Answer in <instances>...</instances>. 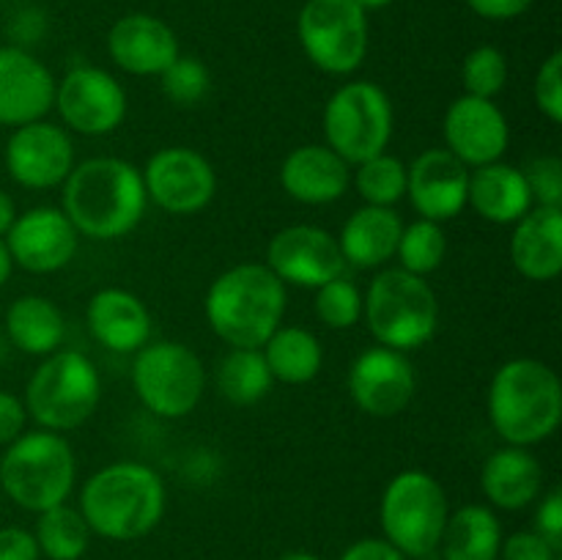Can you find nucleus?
<instances>
[{
  "instance_id": "1",
  "label": "nucleus",
  "mask_w": 562,
  "mask_h": 560,
  "mask_svg": "<svg viewBox=\"0 0 562 560\" xmlns=\"http://www.w3.org/2000/svg\"><path fill=\"white\" fill-rule=\"evenodd\" d=\"M64 190V214L77 234L97 242L130 236L146 214L148 198L140 168L121 157H91L71 168Z\"/></svg>"
},
{
  "instance_id": "2",
  "label": "nucleus",
  "mask_w": 562,
  "mask_h": 560,
  "mask_svg": "<svg viewBox=\"0 0 562 560\" xmlns=\"http://www.w3.org/2000/svg\"><path fill=\"white\" fill-rule=\"evenodd\" d=\"M289 291L267 264H236L212 280L203 313L223 344L231 349H261L283 324Z\"/></svg>"
},
{
  "instance_id": "3",
  "label": "nucleus",
  "mask_w": 562,
  "mask_h": 560,
  "mask_svg": "<svg viewBox=\"0 0 562 560\" xmlns=\"http://www.w3.org/2000/svg\"><path fill=\"white\" fill-rule=\"evenodd\" d=\"M165 481L143 461H113L93 472L80 492V514L108 541H137L162 522Z\"/></svg>"
},
{
  "instance_id": "4",
  "label": "nucleus",
  "mask_w": 562,
  "mask_h": 560,
  "mask_svg": "<svg viewBox=\"0 0 562 560\" xmlns=\"http://www.w3.org/2000/svg\"><path fill=\"white\" fill-rule=\"evenodd\" d=\"M488 421L505 445L547 443L562 423V382L536 357H514L494 371L486 399Z\"/></svg>"
},
{
  "instance_id": "5",
  "label": "nucleus",
  "mask_w": 562,
  "mask_h": 560,
  "mask_svg": "<svg viewBox=\"0 0 562 560\" xmlns=\"http://www.w3.org/2000/svg\"><path fill=\"white\" fill-rule=\"evenodd\" d=\"M77 481V456L64 434L22 432L0 456V489L20 508L42 514L66 503Z\"/></svg>"
},
{
  "instance_id": "6",
  "label": "nucleus",
  "mask_w": 562,
  "mask_h": 560,
  "mask_svg": "<svg viewBox=\"0 0 562 560\" xmlns=\"http://www.w3.org/2000/svg\"><path fill=\"white\" fill-rule=\"evenodd\" d=\"M362 316L379 346L423 349L437 335L439 300L426 278L406 269H382L362 296Z\"/></svg>"
},
{
  "instance_id": "7",
  "label": "nucleus",
  "mask_w": 562,
  "mask_h": 560,
  "mask_svg": "<svg viewBox=\"0 0 562 560\" xmlns=\"http://www.w3.org/2000/svg\"><path fill=\"white\" fill-rule=\"evenodd\" d=\"M27 417L38 428L66 434L86 426L102 401V377L88 355L58 349L42 357L25 384Z\"/></svg>"
},
{
  "instance_id": "8",
  "label": "nucleus",
  "mask_w": 562,
  "mask_h": 560,
  "mask_svg": "<svg viewBox=\"0 0 562 560\" xmlns=\"http://www.w3.org/2000/svg\"><path fill=\"white\" fill-rule=\"evenodd\" d=\"M450 503L442 483L426 470H404L382 492L379 525L406 558H426L439 547Z\"/></svg>"
},
{
  "instance_id": "9",
  "label": "nucleus",
  "mask_w": 562,
  "mask_h": 560,
  "mask_svg": "<svg viewBox=\"0 0 562 560\" xmlns=\"http://www.w3.org/2000/svg\"><path fill=\"white\" fill-rule=\"evenodd\" d=\"M322 126L327 146L349 165H360L387 152L395 130L393 102L379 82H344L324 104Z\"/></svg>"
},
{
  "instance_id": "10",
  "label": "nucleus",
  "mask_w": 562,
  "mask_h": 560,
  "mask_svg": "<svg viewBox=\"0 0 562 560\" xmlns=\"http://www.w3.org/2000/svg\"><path fill=\"white\" fill-rule=\"evenodd\" d=\"M132 388L151 415L181 421L201 404L206 366L181 340H148L132 360Z\"/></svg>"
},
{
  "instance_id": "11",
  "label": "nucleus",
  "mask_w": 562,
  "mask_h": 560,
  "mask_svg": "<svg viewBox=\"0 0 562 560\" xmlns=\"http://www.w3.org/2000/svg\"><path fill=\"white\" fill-rule=\"evenodd\" d=\"M296 36L307 60L324 75H355L368 55V14L355 0H307Z\"/></svg>"
},
{
  "instance_id": "12",
  "label": "nucleus",
  "mask_w": 562,
  "mask_h": 560,
  "mask_svg": "<svg viewBox=\"0 0 562 560\" xmlns=\"http://www.w3.org/2000/svg\"><path fill=\"white\" fill-rule=\"evenodd\" d=\"M140 173L148 201L173 217L203 212L217 195V170L190 146L159 148Z\"/></svg>"
},
{
  "instance_id": "13",
  "label": "nucleus",
  "mask_w": 562,
  "mask_h": 560,
  "mask_svg": "<svg viewBox=\"0 0 562 560\" xmlns=\"http://www.w3.org/2000/svg\"><path fill=\"white\" fill-rule=\"evenodd\" d=\"M55 110L66 130L86 137H102L126 119V91L102 66H75L55 86Z\"/></svg>"
},
{
  "instance_id": "14",
  "label": "nucleus",
  "mask_w": 562,
  "mask_h": 560,
  "mask_svg": "<svg viewBox=\"0 0 562 560\" xmlns=\"http://www.w3.org/2000/svg\"><path fill=\"white\" fill-rule=\"evenodd\" d=\"M75 165V143L69 132L53 121L16 126L5 141V170L11 181L25 190H55Z\"/></svg>"
},
{
  "instance_id": "15",
  "label": "nucleus",
  "mask_w": 562,
  "mask_h": 560,
  "mask_svg": "<svg viewBox=\"0 0 562 560\" xmlns=\"http://www.w3.org/2000/svg\"><path fill=\"white\" fill-rule=\"evenodd\" d=\"M267 264L285 285L313 289L340 278L346 269L338 236L318 225H289L267 245Z\"/></svg>"
},
{
  "instance_id": "16",
  "label": "nucleus",
  "mask_w": 562,
  "mask_h": 560,
  "mask_svg": "<svg viewBox=\"0 0 562 560\" xmlns=\"http://www.w3.org/2000/svg\"><path fill=\"white\" fill-rule=\"evenodd\" d=\"M415 368L404 351L373 346L360 351L349 368V395L368 417L401 415L415 399Z\"/></svg>"
},
{
  "instance_id": "17",
  "label": "nucleus",
  "mask_w": 562,
  "mask_h": 560,
  "mask_svg": "<svg viewBox=\"0 0 562 560\" xmlns=\"http://www.w3.org/2000/svg\"><path fill=\"white\" fill-rule=\"evenodd\" d=\"M445 148L467 168L499 163L510 146V124L494 99L461 93L442 119Z\"/></svg>"
},
{
  "instance_id": "18",
  "label": "nucleus",
  "mask_w": 562,
  "mask_h": 560,
  "mask_svg": "<svg viewBox=\"0 0 562 560\" xmlns=\"http://www.w3.org/2000/svg\"><path fill=\"white\" fill-rule=\"evenodd\" d=\"M14 267L31 275H53L69 267L80 247V234L64 209L33 206L16 214L14 225L3 236Z\"/></svg>"
},
{
  "instance_id": "19",
  "label": "nucleus",
  "mask_w": 562,
  "mask_h": 560,
  "mask_svg": "<svg viewBox=\"0 0 562 560\" xmlns=\"http://www.w3.org/2000/svg\"><path fill=\"white\" fill-rule=\"evenodd\" d=\"M470 168L448 148H426L406 165V195L423 220L448 223L467 209Z\"/></svg>"
},
{
  "instance_id": "20",
  "label": "nucleus",
  "mask_w": 562,
  "mask_h": 560,
  "mask_svg": "<svg viewBox=\"0 0 562 560\" xmlns=\"http://www.w3.org/2000/svg\"><path fill=\"white\" fill-rule=\"evenodd\" d=\"M55 77L27 49L0 47V126H25L42 121L55 104Z\"/></svg>"
},
{
  "instance_id": "21",
  "label": "nucleus",
  "mask_w": 562,
  "mask_h": 560,
  "mask_svg": "<svg viewBox=\"0 0 562 560\" xmlns=\"http://www.w3.org/2000/svg\"><path fill=\"white\" fill-rule=\"evenodd\" d=\"M108 53L121 71L159 77L181 55L173 27L154 14H126L108 33Z\"/></svg>"
},
{
  "instance_id": "22",
  "label": "nucleus",
  "mask_w": 562,
  "mask_h": 560,
  "mask_svg": "<svg viewBox=\"0 0 562 560\" xmlns=\"http://www.w3.org/2000/svg\"><path fill=\"white\" fill-rule=\"evenodd\" d=\"M351 184V165L327 143H305L280 165V187L305 206H327L344 198Z\"/></svg>"
},
{
  "instance_id": "23",
  "label": "nucleus",
  "mask_w": 562,
  "mask_h": 560,
  "mask_svg": "<svg viewBox=\"0 0 562 560\" xmlns=\"http://www.w3.org/2000/svg\"><path fill=\"white\" fill-rule=\"evenodd\" d=\"M88 329L93 340L115 355H135L151 340V313L132 291L108 285L88 300Z\"/></svg>"
},
{
  "instance_id": "24",
  "label": "nucleus",
  "mask_w": 562,
  "mask_h": 560,
  "mask_svg": "<svg viewBox=\"0 0 562 560\" xmlns=\"http://www.w3.org/2000/svg\"><path fill=\"white\" fill-rule=\"evenodd\" d=\"M516 272L536 283H549L562 272V209L532 206L514 223L508 242Z\"/></svg>"
},
{
  "instance_id": "25",
  "label": "nucleus",
  "mask_w": 562,
  "mask_h": 560,
  "mask_svg": "<svg viewBox=\"0 0 562 560\" xmlns=\"http://www.w3.org/2000/svg\"><path fill=\"white\" fill-rule=\"evenodd\" d=\"M481 489L492 508L521 511L543 492V464L530 448L503 445L481 470Z\"/></svg>"
},
{
  "instance_id": "26",
  "label": "nucleus",
  "mask_w": 562,
  "mask_h": 560,
  "mask_svg": "<svg viewBox=\"0 0 562 560\" xmlns=\"http://www.w3.org/2000/svg\"><path fill=\"white\" fill-rule=\"evenodd\" d=\"M467 206L494 225H514L525 217L532 203L530 187H527L521 168L508 163H488L470 170V187H467Z\"/></svg>"
},
{
  "instance_id": "27",
  "label": "nucleus",
  "mask_w": 562,
  "mask_h": 560,
  "mask_svg": "<svg viewBox=\"0 0 562 560\" xmlns=\"http://www.w3.org/2000/svg\"><path fill=\"white\" fill-rule=\"evenodd\" d=\"M404 220L393 206H360L349 214L338 236L344 261L357 269H382L395 258Z\"/></svg>"
},
{
  "instance_id": "28",
  "label": "nucleus",
  "mask_w": 562,
  "mask_h": 560,
  "mask_svg": "<svg viewBox=\"0 0 562 560\" xmlns=\"http://www.w3.org/2000/svg\"><path fill=\"white\" fill-rule=\"evenodd\" d=\"M5 335L31 357H47L66 338V318L53 300L42 294H22L5 311Z\"/></svg>"
},
{
  "instance_id": "29",
  "label": "nucleus",
  "mask_w": 562,
  "mask_h": 560,
  "mask_svg": "<svg viewBox=\"0 0 562 560\" xmlns=\"http://www.w3.org/2000/svg\"><path fill=\"white\" fill-rule=\"evenodd\" d=\"M439 547L442 560H497L503 525L488 505H461L448 516Z\"/></svg>"
},
{
  "instance_id": "30",
  "label": "nucleus",
  "mask_w": 562,
  "mask_h": 560,
  "mask_svg": "<svg viewBox=\"0 0 562 560\" xmlns=\"http://www.w3.org/2000/svg\"><path fill=\"white\" fill-rule=\"evenodd\" d=\"M261 355L272 371L274 382L283 384H307L322 373L324 349L322 340L305 327H283L280 324L267 344L261 346Z\"/></svg>"
},
{
  "instance_id": "31",
  "label": "nucleus",
  "mask_w": 562,
  "mask_h": 560,
  "mask_svg": "<svg viewBox=\"0 0 562 560\" xmlns=\"http://www.w3.org/2000/svg\"><path fill=\"white\" fill-rule=\"evenodd\" d=\"M220 395L234 406H252L267 399L274 379L261 349H228L214 373Z\"/></svg>"
},
{
  "instance_id": "32",
  "label": "nucleus",
  "mask_w": 562,
  "mask_h": 560,
  "mask_svg": "<svg viewBox=\"0 0 562 560\" xmlns=\"http://www.w3.org/2000/svg\"><path fill=\"white\" fill-rule=\"evenodd\" d=\"M38 552L49 560H80L91 544V527L82 519L80 508L60 503L38 514L36 522Z\"/></svg>"
},
{
  "instance_id": "33",
  "label": "nucleus",
  "mask_w": 562,
  "mask_h": 560,
  "mask_svg": "<svg viewBox=\"0 0 562 560\" xmlns=\"http://www.w3.org/2000/svg\"><path fill=\"white\" fill-rule=\"evenodd\" d=\"M351 184L368 206H395L406 198V163L390 152H382L355 165Z\"/></svg>"
},
{
  "instance_id": "34",
  "label": "nucleus",
  "mask_w": 562,
  "mask_h": 560,
  "mask_svg": "<svg viewBox=\"0 0 562 560\" xmlns=\"http://www.w3.org/2000/svg\"><path fill=\"white\" fill-rule=\"evenodd\" d=\"M445 256H448V234H445L442 223L417 217L415 223L404 225L398 247H395V258H398L401 269L428 278V275L442 267Z\"/></svg>"
},
{
  "instance_id": "35",
  "label": "nucleus",
  "mask_w": 562,
  "mask_h": 560,
  "mask_svg": "<svg viewBox=\"0 0 562 560\" xmlns=\"http://www.w3.org/2000/svg\"><path fill=\"white\" fill-rule=\"evenodd\" d=\"M461 82L464 93L481 99H497L508 86V58L494 44H481L470 49L461 64Z\"/></svg>"
},
{
  "instance_id": "36",
  "label": "nucleus",
  "mask_w": 562,
  "mask_h": 560,
  "mask_svg": "<svg viewBox=\"0 0 562 560\" xmlns=\"http://www.w3.org/2000/svg\"><path fill=\"white\" fill-rule=\"evenodd\" d=\"M159 88L176 108H198L212 91V71L195 55H179L159 75Z\"/></svg>"
},
{
  "instance_id": "37",
  "label": "nucleus",
  "mask_w": 562,
  "mask_h": 560,
  "mask_svg": "<svg viewBox=\"0 0 562 560\" xmlns=\"http://www.w3.org/2000/svg\"><path fill=\"white\" fill-rule=\"evenodd\" d=\"M318 322L329 329H351L362 318V291L355 280L335 278L329 283L318 285L316 300H313Z\"/></svg>"
},
{
  "instance_id": "38",
  "label": "nucleus",
  "mask_w": 562,
  "mask_h": 560,
  "mask_svg": "<svg viewBox=\"0 0 562 560\" xmlns=\"http://www.w3.org/2000/svg\"><path fill=\"white\" fill-rule=\"evenodd\" d=\"M527 187L536 206L562 209V159L560 157H536L525 170Z\"/></svg>"
},
{
  "instance_id": "39",
  "label": "nucleus",
  "mask_w": 562,
  "mask_h": 560,
  "mask_svg": "<svg viewBox=\"0 0 562 560\" xmlns=\"http://www.w3.org/2000/svg\"><path fill=\"white\" fill-rule=\"evenodd\" d=\"M532 97H536L538 110L547 115L552 124L562 121V53L554 49L538 69L536 82H532Z\"/></svg>"
},
{
  "instance_id": "40",
  "label": "nucleus",
  "mask_w": 562,
  "mask_h": 560,
  "mask_svg": "<svg viewBox=\"0 0 562 560\" xmlns=\"http://www.w3.org/2000/svg\"><path fill=\"white\" fill-rule=\"evenodd\" d=\"M558 552L560 549H554L536 530L514 533V536L503 538V547H499V558L503 560H554L560 558Z\"/></svg>"
},
{
  "instance_id": "41",
  "label": "nucleus",
  "mask_w": 562,
  "mask_h": 560,
  "mask_svg": "<svg viewBox=\"0 0 562 560\" xmlns=\"http://www.w3.org/2000/svg\"><path fill=\"white\" fill-rule=\"evenodd\" d=\"M536 533H541L554 549L562 547V492L552 489V492L541 494V503L536 511Z\"/></svg>"
},
{
  "instance_id": "42",
  "label": "nucleus",
  "mask_w": 562,
  "mask_h": 560,
  "mask_svg": "<svg viewBox=\"0 0 562 560\" xmlns=\"http://www.w3.org/2000/svg\"><path fill=\"white\" fill-rule=\"evenodd\" d=\"M27 410L20 395L0 390V445H11L22 432H25Z\"/></svg>"
},
{
  "instance_id": "43",
  "label": "nucleus",
  "mask_w": 562,
  "mask_h": 560,
  "mask_svg": "<svg viewBox=\"0 0 562 560\" xmlns=\"http://www.w3.org/2000/svg\"><path fill=\"white\" fill-rule=\"evenodd\" d=\"M36 536L25 527H0V560H38Z\"/></svg>"
},
{
  "instance_id": "44",
  "label": "nucleus",
  "mask_w": 562,
  "mask_h": 560,
  "mask_svg": "<svg viewBox=\"0 0 562 560\" xmlns=\"http://www.w3.org/2000/svg\"><path fill=\"white\" fill-rule=\"evenodd\" d=\"M338 560H409L401 552L395 544L387 538H360V541L349 544Z\"/></svg>"
},
{
  "instance_id": "45",
  "label": "nucleus",
  "mask_w": 562,
  "mask_h": 560,
  "mask_svg": "<svg viewBox=\"0 0 562 560\" xmlns=\"http://www.w3.org/2000/svg\"><path fill=\"white\" fill-rule=\"evenodd\" d=\"M467 5H470L477 16H483V20L508 22L525 14L532 5V0H467Z\"/></svg>"
},
{
  "instance_id": "46",
  "label": "nucleus",
  "mask_w": 562,
  "mask_h": 560,
  "mask_svg": "<svg viewBox=\"0 0 562 560\" xmlns=\"http://www.w3.org/2000/svg\"><path fill=\"white\" fill-rule=\"evenodd\" d=\"M16 214H20V212H16L14 198H11L5 190H0V239H3V236L9 234V228H11V225H14Z\"/></svg>"
},
{
  "instance_id": "47",
  "label": "nucleus",
  "mask_w": 562,
  "mask_h": 560,
  "mask_svg": "<svg viewBox=\"0 0 562 560\" xmlns=\"http://www.w3.org/2000/svg\"><path fill=\"white\" fill-rule=\"evenodd\" d=\"M11 272H14V261H11V253L9 247H5V242L0 239V289L9 283Z\"/></svg>"
},
{
  "instance_id": "48",
  "label": "nucleus",
  "mask_w": 562,
  "mask_h": 560,
  "mask_svg": "<svg viewBox=\"0 0 562 560\" xmlns=\"http://www.w3.org/2000/svg\"><path fill=\"white\" fill-rule=\"evenodd\" d=\"M355 3L360 5V9L368 14V11H382V9H387V5L393 3V0H355Z\"/></svg>"
},
{
  "instance_id": "49",
  "label": "nucleus",
  "mask_w": 562,
  "mask_h": 560,
  "mask_svg": "<svg viewBox=\"0 0 562 560\" xmlns=\"http://www.w3.org/2000/svg\"><path fill=\"white\" fill-rule=\"evenodd\" d=\"M278 560H322V558H316L313 552H285V555H280Z\"/></svg>"
},
{
  "instance_id": "50",
  "label": "nucleus",
  "mask_w": 562,
  "mask_h": 560,
  "mask_svg": "<svg viewBox=\"0 0 562 560\" xmlns=\"http://www.w3.org/2000/svg\"><path fill=\"white\" fill-rule=\"evenodd\" d=\"M554 560H560V558H554Z\"/></svg>"
}]
</instances>
